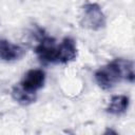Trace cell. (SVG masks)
Listing matches in <instances>:
<instances>
[{
  "label": "cell",
  "instance_id": "cell-8",
  "mask_svg": "<svg viewBox=\"0 0 135 135\" xmlns=\"http://www.w3.org/2000/svg\"><path fill=\"white\" fill-rule=\"evenodd\" d=\"M12 97L13 99L22 105H28L33 102H35L37 98V94H31L25 92L19 84L13 86L12 89Z\"/></svg>",
  "mask_w": 135,
  "mask_h": 135
},
{
  "label": "cell",
  "instance_id": "cell-4",
  "mask_svg": "<svg viewBox=\"0 0 135 135\" xmlns=\"http://www.w3.org/2000/svg\"><path fill=\"white\" fill-rule=\"evenodd\" d=\"M45 82V73L41 69H32L27 71L19 85L27 93L37 94V92L43 88Z\"/></svg>",
  "mask_w": 135,
  "mask_h": 135
},
{
  "label": "cell",
  "instance_id": "cell-3",
  "mask_svg": "<svg viewBox=\"0 0 135 135\" xmlns=\"http://www.w3.org/2000/svg\"><path fill=\"white\" fill-rule=\"evenodd\" d=\"M35 52L41 63H57V45L54 38L50 36L42 37L36 46Z\"/></svg>",
  "mask_w": 135,
  "mask_h": 135
},
{
  "label": "cell",
  "instance_id": "cell-5",
  "mask_svg": "<svg viewBox=\"0 0 135 135\" xmlns=\"http://www.w3.org/2000/svg\"><path fill=\"white\" fill-rule=\"evenodd\" d=\"M77 54L76 41L72 37H64L57 45V63H69L76 59Z\"/></svg>",
  "mask_w": 135,
  "mask_h": 135
},
{
  "label": "cell",
  "instance_id": "cell-1",
  "mask_svg": "<svg viewBox=\"0 0 135 135\" xmlns=\"http://www.w3.org/2000/svg\"><path fill=\"white\" fill-rule=\"evenodd\" d=\"M134 63L124 58H116L100 66L94 74V79L102 90H111L121 81L134 82Z\"/></svg>",
  "mask_w": 135,
  "mask_h": 135
},
{
  "label": "cell",
  "instance_id": "cell-2",
  "mask_svg": "<svg viewBox=\"0 0 135 135\" xmlns=\"http://www.w3.org/2000/svg\"><path fill=\"white\" fill-rule=\"evenodd\" d=\"M80 25L91 31H100L107 24L105 15L101 6L95 2H86L81 6Z\"/></svg>",
  "mask_w": 135,
  "mask_h": 135
},
{
  "label": "cell",
  "instance_id": "cell-6",
  "mask_svg": "<svg viewBox=\"0 0 135 135\" xmlns=\"http://www.w3.org/2000/svg\"><path fill=\"white\" fill-rule=\"evenodd\" d=\"M26 51L23 46L15 44L6 39H0V60L12 62L21 59Z\"/></svg>",
  "mask_w": 135,
  "mask_h": 135
},
{
  "label": "cell",
  "instance_id": "cell-7",
  "mask_svg": "<svg viewBox=\"0 0 135 135\" xmlns=\"http://www.w3.org/2000/svg\"><path fill=\"white\" fill-rule=\"evenodd\" d=\"M130 107V98L127 95H114L111 97L110 102L105 109L107 113L111 115H122Z\"/></svg>",
  "mask_w": 135,
  "mask_h": 135
}]
</instances>
